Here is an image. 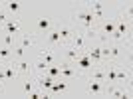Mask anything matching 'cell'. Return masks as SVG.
Here are the masks:
<instances>
[{
    "mask_svg": "<svg viewBox=\"0 0 133 99\" xmlns=\"http://www.w3.org/2000/svg\"><path fill=\"white\" fill-rule=\"evenodd\" d=\"M103 95L115 99H129L131 91H129V87L125 89V85H121V83H107V87H103Z\"/></svg>",
    "mask_w": 133,
    "mask_h": 99,
    "instance_id": "1",
    "label": "cell"
},
{
    "mask_svg": "<svg viewBox=\"0 0 133 99\" xmlns=\"http://www.w3.org/2000/svg\"><path fill=\"white\" fill-rule=\"evenodd\" d=\"M54 28H56V22L50 16H40V18H36V22H34V32H36V36H44V34H48L50 30H54Z\"/></svg>",
    "mask_w": 133,
    "mask_h": 99,
    "instance_id": "2",
    "label": "cell"
},
{
    "mask_svg": "<svg viewBox=\"0 0 133 99\" xmlns=\"http://www.w3.org/2000/svg\"><path fill=\"white\" fill-rule=\"evenodd\" d=\"M56 30H58V34H60V38L64 44H70V40H72L74 32H76V26H74V22H56Z\"/></svg>",
    "mask_w": 133,
    "mask_h": 99,
    "instance_id": "3",
    "label": "cell"
},
{
    "mask_svg": "<svg viewBox=\"0 0 133 99\" xmlns=\"http://www.w3.org/2000/svg\"><path fill=\"white\" fill-rule=\"evenodd\" d=\"M16 44L22 46V48H26V50L36 48V44H38V36H36V34H30V32H20L16 36Z\"/></svg>",
    "mask_w": 133,
    "mask_h": 99,
    "instance_id": "4",
    "label": "cell"
},
{
    "mask_svg": "<svg viewBox=\"0 0 133 99\" xmlns=\"http://www.w3.org/2000/svg\"><path fill=\"white\" fill-rule=\"evenodd\" d=\"M115 73H117V83H121V85H131V69H129V66H125V63H117L115 66Z\"/></svg>",
    "mask_w": 133,
    "mask_h": 99,
    "instance_id": "5",
    "label": "cell"
},
{
    "mask_svg": "<svg viewBox=\"0 0 133 99\" xmlns=\"http://www.w3.org/2000/svg\"><path fill=\"white\" fill-rule=\"evenodd\" d=\"M82 54H83V52H79V50H76L74 46L68 44L66 48H62V58H60V61H66V63H72V66H74Z\"/></svg>",
    "mask_w": 133,
    "mask_h": 99,
    "instance_id": "6",
    "label": "cell"
},
{
    "mask_svg": "<svg viewBox=\"0 0 133 99\" xmlns=\"http://www.w3.org/2000/svg\"><path fill=\"white\" fill-rule=\"evenodd\" d=\"M58 66H60V77H64V79H68V81H72V79H76V77L82 75V73L76 69V66H72V63L58 61Z\"/></svg>",
    "mask_w": 133,
    "mask_h": 99,
    "instance_id": "7",
    "label": "cell"
},
{
    "mask_svg": "<svg viewBox=\"0 0 133 99\" xmlns=\"http://www.w3.org/2000/svg\"><path fill=\"white\" fill-rule=\"evenodd\" d=\"M89 44H91V42H88V38L83 36V32H79L78 28H76V32H74L72 40H70V46H74V48L79 50V52H85Z\"/></svg>",
    "mask_w": 133,
    "mask_h": 99,
    "instance_id": "8",
    "label": "cell"
},
{
    "mask_svg": "<svg viewBox=\"0 0 133 99\" xmlns=\"http://www.w3.org/2000/svg\"><path fill=\"white\" fill-rule=\"evenodd\" d=\"M16 69L20 77H28V75H36L34 73V66L28 58H22V60H16Z\"/></svg>",
    "mask_w": 133,
    "mask_h": 99,
    "instance_id": "9",
    "label": "cell"
},
{
    "mask_svg": "<svg viewBox=\"0 0 133 99\" xmlns=\"http://www.w3.org/2000/svg\"><path fill=\"white\" fill-rule=\"evenodd\" d=\"M38 55H40V60H44L48 66H54V63L60 61V58L56 55L54 48H48V46H42V48L38 50Z\"/></svg>",
    "mask_w": 133,
    "mask_h": 99,
    "instance_id": "10",
    "label": "cell"
},
{
    "mask_svg": "<svg viewBox=\"0 0 133 99\" xmlns=\"http://www.w3.org/2000/svg\"><path fill=\"white\" fill-rule=\"evenodd\" d=\"M74 66H76V69H78V72L82 73V75H85V73H88L89 69L94 67V61L89 60V58H88V54L83 52V54H82V55H79V58H78V61H76Z\"/></svg>",
    "mask_w": 133,
    "mask_h": 99,
    "instance_id": "11",
    "label": "cell"
},
{
    "mask_svg": "<svg viewBox=\"0 0 133 99\" xmlns=\"http://www.w3.org/2000/svg\"><path fill=\"white\" fill-rule=\"evenodd\" d=\"M2 32L6 34H14V36H18V34L22 32V26H20V20L18 18H8L4 24H2Z\"/></svg>",
    "mask_w": 133,
    "mask_h": 99,
    "instance_id": "12",
    "label": "cell"
},
{
    "mask_svg": "<svg viewBox=\"0 0 133 99\" xmlns=\"http://www.w3.org/2000/svg\"><path fill=\"white\" fill-rule=\"evenodd\" d=\"M97 32L99 34H105V36H111V34L115 32V18L113 16H107L103 22L97 24Z\"/></svg>",
    "mask_w": 133,
    "mask_h": 99,
    "instance_id": "13",
    "label": "cell"
},
{
    "mask_svg": "<svg viewBox=\"0 0 133 99\" xmlns=\"http://www.w3.org/2000/svg\"><path fill=\"white\" fill-rule=\"evenodd\" d=\"M2 8L6 10V14L10 18H16L20 12H22V2H18V0H10V2H4Z\"/></svg>",
    "mask_w": 133,
    "mask_h": 99,
    "instance_id": "14",
    "label": "cell"
},
{
    "mask_svg": "<svg viewBox=\"0 0 133 99\" xmlns=\"http://www.w3.org/2000/svg\"><path fill=\"white\" fill-rule=\"evenodd\" d=\"M103 81H95V79H88V93L91 97H101L103 95Z\"/></svg>",
    "mask_w": 133,
    "mask_h": 99,
    "instance_id": "15",
    "label": "cell"
},
{
    "mask_svg": "<svg viewBox=\"0 0 133 99\" xmlns=\"http://www.w3.org/2000/svg\"><path fill=\"white\" fill-rule=\"evenodd\" d=\"M14 60L12 55V48H6V46H0V61L2 63H8V61Z\"/></svg>",
    "mask_w": 133,
    "mask_h": 99,
    "instance_id": "16",
    "label": "cell"
},
{
    "mask_svg": "<svg viewBox=\"0 0 133 99\" xmlns=\"http://www.w3.org/2000/svg\"><path fill=\"white\" fill-rule=\"evenodd\" d=\"M32 66H34V73L38 75V73H46V69H48V63H46L44 60H36V61H32Z\"/></svg>",
    "mask_w": 133,
    "mask_h": 99,
    "instance_id": "17",
    "label": "cell"
},
{
    "mask_svg": "<svg viewBox=\"0 0 133 99\" xmlns=\"http://www.w3.org/2000/svg\"><path fill=\"white\" fill-rule=\"evenodd\" d=\"M12 55H14V60H22V58H26V48L14 44V46H12Z\"/></svg>",
    "mask_w": 133,
    "mask_h": 99,
    "instance_id": "18",
    "label": "cell"
},
{
    "mask_svg": "<svg viewBox=\"0 0 133 99\" xmlns=\"http://www.w3.org/2000/svg\"><path fill=\"white\" fill-rule=\"evenodd\" d=\"M16 44V36L14 34H2V46H6V48H12V46Z\"/></svg>",
    "mask_w": 133,
    "mask_h": 99,
    "instance_id": "19",
    "label": "cell"
},
{
    "mask_svg": "<svg viewBox=\"0 0 133 99\" xmlns=\"http://www.w3.org/2000/svg\"><path fill=\"white\" fill-rule=\"evenodd\" d=\"M46 73H48L50 77H54V79H58V77H60V66H58V63H54V66H48Z\"/></svg>",
    "mask_w": 133,
    "mask_h": 99,
    "instance_id": "20",
    "label": "cell"
},
{
    "mask_svg": "<svg viewBox=\"0 0 133 99\" xmlns=\"http://www.w3.org/2000/svg\"><path fill=\"white\" fill-rule=\"evenodd\" d=\"M6 93V79H0V95Z\"/></svg>",
    "mask_w": 133,
    "mask_h": 99,
    "instance_id": "21",
    "label": "cell"
},
{
    "mask_svg": "<svg viewBox=\"0 0 133 99\" xmlns=\"http://www.w3.org/2000/svg\"><path fill=\"white\" fill-rule=\"evenodd\" d=\"M0 6H2V4H0Z\"/></svg>",
    "mask_w": 133,
    "mask_h": 99,
    "instance_id": "22",
    "label": "cell"
}]
</instances>
